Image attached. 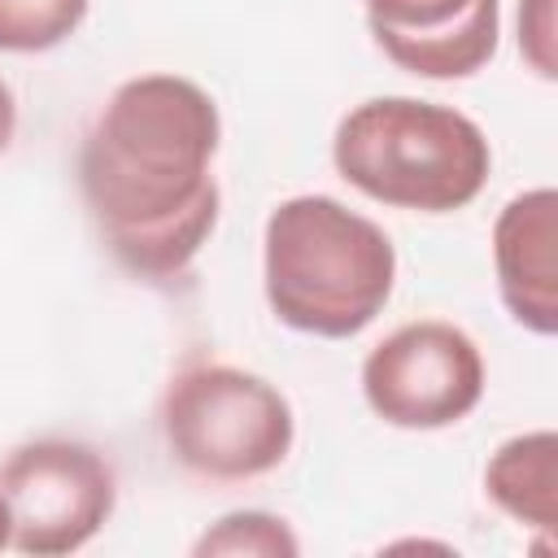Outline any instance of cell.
Segmentation results:
<instances>
[{"label":"cell","instance_id":"obj_1","mask_svg":"<svg viewBox=\"0 0 558 558\" xmlns=\"http://www.w3.org/2000/svg\"><path fill=\"white\" fill-rule=\"evenodd\" d=\"M218 144V105L183 74H135L100 105L78 148V187L126 275L170 283L201 257L222 209Z\"/></svg>","mask_w":558,"mask_h":558},{"label":"cell","instance_id":"obj_2","mask_svg":"<svg viewBox=\"0 0 558 558\" xmlns=\"http://www.w3.org/2000/svg\"><path fill=\"white\" fill-rule=\"evenodd\" d=\"M262 288L283 327L353 340L384 314L397 288L392 235L336 196H288L262 231Z\"/></svg>","mask_w":558,"mask_h":558},{"label":"cell","instance_id":"obj_3","mask_svg":"<svg viewBox=\"0 0 558 558\" xmlns=\"http://www.w3.org/2000/svg\"><path fill=\"white\" fill-rule=\"evenodd\" d=\"M331 166L349 187L388 209L453 214L484 192L493 148L480 122L453 105L371 96L336 122Z\"/></svg>","mask_w":558,"mask_h":558},{"label":"cell","instance_id":"obj_4","mask_svg":"<svg viewBox=\"0 0 558 558\" xmlns=\"http://www.w3.org/2000/svg\"><path fill=\"white\" fill-rule=\"evenodd\" d=\"M157 427L170 458L209 484H248L288 462L296 445L292 401L257 371L192 362L170 375Z\"/></svg>","mask_w":558,"mask_h":558},{"label":"cell","instance_id":"obj_5","mask_svg":"<svg viewBox=\"0 0 558 558\" xmlns=\"http://www.w3.org/2000/svg\"><path fill=\"white\" fill-rule=\"evenodd\" d=\"M0 493L9 501V549L31 558H61L96 541L118 506V475L100 449L70 436H39L0 462Z\"/></svg>","mask_w":558,"mask_h":558},{"label":"cell","instance_id":"obj_6","mask_svg":"<svg viewBox=\"0 0 558 558\" xmlns=\"http://www.w3.org/2000/svg\"><path fill=\"white\" fill-rule=\"evenodd\" d=\"M362 401L401 432H440L484 401V353L445 318H414L362 357Z\"/></svg>","mask_w":558,"mask_h":558},{"label":"cell","instance_id":"obj_7","mask_svg":"<svg viewBox=\"0 0 558 558\" xmlns=\"http://www.w3.org/2000/svg\"><path fill=\"white\" fill-rule=\"evenodd\" d=\"M375 48L418 78H471L497 57L501 0H362Z\"/></svg>","mask_w":558,"mask_h":558},{"label":"cell","instance_id":"obj_8","mask_svg":"<svg viewBox=\"0 0 558 558\" xmlns=\"http://www.w3.org/2000/svg\"><path fill=\"white\" fill-rule=\"evenodd\" d=\"M493 270L506 314L532 331H558V192H514L493 222Z\"/></svg>","mask_w":558,"mask_h":558},{"label":"cell","instance_id":"obj_9","mask_svg":"<svg viewBox=\"0 0 558 558\" xmlns=\"http://www.w3.org/2000/svg\"><path fill=\"white\" fill-rule=\"evenodd\" d=\"M484 497L519 527L549 536L558 519V436L536 427L501 440L484 462Z\"/></svg>","mask_w":558,"mask_h":558},{"label":"cell","instance_id":"obj_10","mask_svg":"<svg viewBox=\"0 0 558 558\" xmlns=\"http://www.w3.org/2000/svg\"><path fill=\"white\" fill-rule=\"evenodd\" d=\"M92 0H0V52H52L87 17Z\"/></svg>","mask_w":558,"mask_h":558},{"label":"cell","instance_id":"obj_11","mask_svg":"<svg viewBox=\"0 0 558 558\" xmlns=\"http://www.w3.org/2000/svg\"><path fill=\"white\" fill-rule=\"evenodd\" d=\"M196 558H292L301 554L296 532L288 527V519L270 514V510H231L222 514L214 527L201 532V541L192 545Z\"/></svg>","mask_w":558,"mask_h":558},{"label":"cell","instance_id":"obj_12","mask_svg":"<svg viewBox=\"0 0 558 558\" xmlns=\"http://www.w3.org/2000/svg\"><path fill=\"white\" fill-rule=\"evenodd\" d=\"M519 52L536 78H558V22L554 0H519Z\"/></svg>","mask_w":558,"mask_h":558},{"label":"cell","instance_id":"obj_13","mask_svg":"<svg viewBox=\"0 0 558 558\" xmlns=\"http://www.w3.org/2000/svg\"><path fill=\"white\" fill-rule=\"evenodd\" d=\"M17 135V100H13V87L0 78V153H9Z\"/></svg>","mask_w":558,"mask_h":558},{"label":"cell","instance_id":"obj_14","mask_svg":"<svg viewBox=\"0 0 558 558\" xmlns=\"http://www.w3.org/2000/svg\"><path fill=\"white\" fill-rule=\"evenodd\" d=\"M9 541H13V519H9V501L0 493V549H9Z\"/></svg>","mask_w":558,"mask_h":558}]
</instances>
